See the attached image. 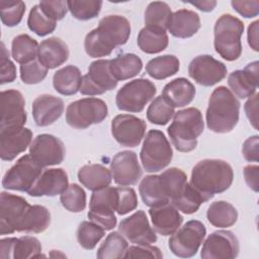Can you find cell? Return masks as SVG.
I'll use <instances>...</instances> for the list:
<instances>
[{"label":"cell","instance_id":"25","mask_svg":"<svg viewBox=\"0 0 259 259\" xmlns=\"http://www.w3.org/2000/svg\"><path fill=\"white\" fill-rule=\"evenodd\" d=\"M149 214L152 220L153 229L162 236H170L174 234L183 222V218L179 213V210L170 203L151 207Z\"/></svg>","mask_w":259,"mask_h":259},{"label":"cell","instance_id":"10","mask_svg":"<svg viewBox=\"0 0 259 259\" xmlns=\"http://www.w3.org/2000/svg\"><path fill=\"white\" fill-rule=\"evenodd\" d=\"M30 155H24L4 174L2 186L5 189L16 191H28L42 172Z\"/></svg>","mask_w":259,"mask_h":259},{"label":"cell","instance_id":"53","mask_svg":"<svg viewBox=\"0 0 259 259\" xmlns=\"http://www.w3.org/2000/svg\"><path fill=\"white\" fill-rule=\"evenodd\" d=\"M88 219L103 228L105 231H110L116 226V217L114 211L103 209H89Z\"/></svg>","mask_w":259,"mask_h":259},{"label":"cell","instance_id":"45","mask_svg":"<svg viewBox=\"0 0 259 259\" xmlns=\"http://www.w3.org/2000/svg\"><path fill=\"white\" fill-rule=\"evenodd\" d=\"M67 4L72 16L83 21L95 18L102 7V1L98 0H70Z\"/></svg>","mask_w":259,"mask_h":259},{"label":"cell","instance_id":"13","mask_svg":"<svg viewBox=\"0 0 259 259\" xmlns=\"http://www.w3.org/2000/svg\"><path fill=\"white\" fill-rule=\"evenodd\" d=\"M66 149L63 142L50 134H41L34 138L29 146L30 157L42 168L61 164Z\"/></svg>","mask_w":259,"mask_h":259},{"label":"cell","instance_id":"55","mask_svg":"<svg viewBox=\"0 0 259 259\" xmlns=\"http://www.w3.org/2000/svg\"><path fill=\"white\" fill-rule=\"evenodd\" d=\"M258 144L259 139L257 135L249 137L244 142L242 147V154L245 160H247L248 162H258Z\"/></svg>","mask_w":259,"mask_h":259},{"label":"cell","instance_id":"18","mask_svg":"<svg viewBox=\"0 0 259 259\" xmlns=\"http://www.w3.org/2000/svg\"><path fill=\"white\" fill-rule=\"evenodd\" d=\"M118 231L131 243L137 245H151L157 241L156 232L150 226L144 210H137L123 219L119 223Z\"/></svg>","mask_w":259,"mask_h":259},{"label":"cell","instance_id":"35","mask_svg":"<svg viewBox=\"0 0 259 259\" xmlns=\"http://www.w3.org/2000/svg\"><path fill=\"white\" fill-rule=\"evenodd\" d=\"M180 68L177 57L173 55H164L150 60L146 65L147 74L156 79L163 80L175 75Z\"/></svg>","mask_w":259,"mask_h":259},{"label":"cell","instance_id":"3","mask_svg":"<svg viewBox=\"0 0 259 259\" xmlns=\"http://www.w3.org/2000/svg\"><path fill=\"white\" fill-rule=\"evenodd\" d=\"M240 102L226 86L217 87L209 99L206 109V125L217 134L232 132L239 121Z\"/></svg>","mask_w":259,"mask_h":259},{"label":"cell","instance_id":"46","mask_svg":"<svg viewBox=\"0 0 259 259\" xmlns=\"http://www.w3.org/2000/svg\"><path fill=\"white\" fill-rule=\"evenodd\" d=\"M62 205L71 212H81L86 207V193L84 189L76 183L70 184L61 194Z\"/></svg>","mask_w":259,"mask_h":259},{"label":"cell","instance_id":"11","mask_svg":"<svg viewBox=\"0 0 259 259\" xmlns=\"http://www.w3.org/2000/svg\"><path fill=\"white\" fill-rule=\"evenodd\" d=\"M30 204L25 198L1 192L0 194V234L10 235L19 232Z\"/></svg>","mask_w":259,"mask_h":259},{"label":"cell","instance_id":"47","mask_svg":"<svg viewBox=\"0 0 259 259\" xmlns=\"http://www.w3.org/2000/svg\"><path fill=\"white\" fill-rule=\"evenodd\" d=\"M1 20L8 27L16 26L22 20L25 4L22 1H0Z\"/></svg>","mask_w":259,"mask_h":259},{"label":"cell","instance_id":"20","mask_svg":"<svg viewBox=\"0 0 259 259\" xmlns=\"http://www.w3.org/2000/svg\"><path fill=\"white\" fill-rule=\"evenodd\" d=\"M0 257L2 259H26L45 257V255H41V245L35 237L22 236L2 239Z\"/></svg>","mask_w":259,"mask_h":259},{"label":"cell","instance_id":"48","mask_svg":"<svg viewBox=\"0 0 259 259\" xmlns=\"http://www.w3.org/2000/svg\"><path fill=\"white\" fill-rule=\"evenodd\" d=\"M46 68L37 59L20 65V78L25 84H37L48 75Z\"/></svg>","mask_w":259,"mask_h":259},{"label":"cell","instance_id":"29","mask_svg":"<svg viewBox=\"0 0 259 259\" xmlns=\"http://www.w3.org/2000/svg\"><path fill=\"white\" fill-rule=\"evenodd\" d=\"M78 180L91 191H97L110 185L112 176L110 170L100 164H89L78 171Z\"/></svg>","mask_w":259,"mask_h":259},{"label":"cell","instance_id":"12","mask_svg":"<svg viewBox=\"0 0 259 259\" xmlns=\"http://www.w3.org/2000/svg\"><path fill=\"white\" fill-rule=\"evenodd\" d=\"M117 82L110 71V60H97L89 65L88 73L82 77L79 91L83 95H100L114 89Z\"/></svg>","mask_w":259,"mask_h":259},{"label":"cell","instance_id":"22","mask_svg":"<svg viewBox=\"0 0 259 259\" xmlns=\"http://www.w3.org/2000/svg\"><path fill=\"white\" fill-rule=\"evenodd\" d=\"M32 132L27 127L0 131V157L3 161H12L30 146Z\"/></svg>","mask_w":259,"mask_h":259},{"label":"cell","instance_id":"23","mask_svg":"<svg viewBox=\"0 0 259 259\" xmlns=\"http://www.w3.org/2000/svg\"><path fill=\"white\" fill-rule=\"evenodd\" d=\"M258 61L248 64L244 70L232 72L228 77V84L235 95L244 99L255 94L258 87Z\"/></svg>","mask_w":259,"mask_h":259},{"label":"cell","instance_id":"42","mask_svg":"<svg viewBox=\"0 0 259 259\" xmlns=\"http://www.w3.org/2000/svg\"><path fill=\"white\" fill-rule=\"evenodd\" d=\"M174 106L171 105L162 95L154 98L147 109V118L150 122L158 125H165L174 116Z\"/></svg>","mask_w":259,"mask_h":259},{"label":"cell","instance_id":"7","mask_svg":"<svg viewBox=\"0 0 259 259\" xmlns=\"http://www.w3.org/2000/svg\"><path fill=\"white\" fill-rule=\"evenodd\" d=\"M108 114L106 103L99 98L89 97L71 102L66 110L67 123L78 130L100 123Z\"/></svg>","mask_w":259,"mask_h":259},{"label":"cell","instance_id":"40","mask_svg":"<svg viewBox=\"0 0 259 259\" xmlns=\"http://www.w3.org/2000/svg\"><path fill=\"white\" fill-rule=\"evenodd\" d=\"M159 180L165 195L169 200L176 198L187 183L186 174L176 167L169 168L159 175Z\"/></svg>","mask_w":259,"mask_h":259},{"label":"cell","instance_id":"32","mask_svg":"<svg viewBox=\"0 0 259 259\" xmlns=\"http://www.w3.org/2000/svg\"><path fill=\"white\" fill-rule=\"evenodd\" d=\"M142 68L143 62L135 54H122L110 60V71L117 81H123L137 76Z\"/></svg>","mask_w":259,"mask_h":259},{"label":"cell","instance_id":"38","mask_svg":"<svg viewBox=\"0 0 259 259\" xmlns=\"http://www.w3.org/2000/svg\"><path fill=\"white\" fill-rule=\"evenodd\" d=\"M37 41L28 34L16 35L11 44L12 58L19 64H26L37 57Z\"/></svg>","mask_w":259,"mask_h":259},{"label":"cell","instance_id":"50","mask_svg":"<svg viewBox=\"0 0 259 259\" xmlns=\"http://www.w3.org/2000/svg\"><path fill=\"white\" fill-rule=\"evenodd\" d=\"M38 5L42 12L55 21L63 19L69 10L67 1L63 0H45L40 1Z\"/></svg>","mask_w":259,"mask_h":259},{"label":"cell","instance_id":"26","mask_svg":"<svg viewBox=\"0 0 259 259\" xmlns=\"http://www.w3.org/2000/svg\"><path fill=\"white\" fill-rule=\"evenodd\" d=\"M69 58L67 44L59 37H50L38 45L37 60L48 69L63 65Z\"/></svg>","mask_w":259,"mask_h":259},{"label":"cell","instance_id":"9","mask_svg":"<svg viewBox=\"0 0 259 259\" xmlns=\"http://www.w3.org/2000/svg\"><path fill=\"white\" fill-rule=\"evenodd\" d=\"M205 235V226L199 221L191 220L172 234L168 241L169 249L177 257H192L197 253Z\"/></svg>","mask_w":259,"mask_h":259},{"label":"cell","instance_id":"24","mask_svg":"<svg viewBox=\"0 0 259 259\" xmlns=\"http://www.w3.org/2000/svg\"><path fill=\"white\" fill-rule=\"evenodd\" d=\"M64 111V102L61 98L41 94L32 102V116L38 126H48L61 117Z\"/></svg>","mask_w":259,"mask_h":259},{"label":"cell","instance_id":"28","mask_svg":"<svg viewBox=\"0 0 259 259\" xmlns=\"http://www.w3.org/2000/svg\"><path fill=\"white\" fill-rule=\"evenodd\" d=\"M195 93L194 85L181 77L167 83L161 95L174 107H183L194 99Z\"/></svg>","mask_w":259,"mask_h":259},{"label":"cell","instance_id":"15","mask_svg":"<svg viewBox=\"0 0 259 259\" xmlns=\"http://www.w3.org/2000/svg\"><path fill=\"white\" fill-rule=\"evenodd\" d=\"M188 75L199 85L209 87L226 78L227 67L209 55H200L189 63Z\"/></svg>","mask_w":259,"mask_h":259},{"label":"cell","instance_id":"41","mask_svg":"<svg viewBox=\"0 0 259 259\" xmlns=\"http://www.w3.org/2000/svg\"><path fill=\"white\" fill-rule=\"evenodd\" d=\"M128 245L125 239L118 232H112L107 235L104 242L97 250L96 256L100 259H119L123 255Z\"/></svg>","mask_w":259,"mask_h":259},{"label":"cell","instance_id":"2","mask_svg":"<svg viewBox=\"0 0 259 259\" xmlns=\"http://www.w3.org/2000/svg\"><path fill=\"white\" fill-rule=\"evenodd\" d=\"M233 179L234 172L229 163L220 159H204L193 167L190 184L209 200L214 194L229 189Z\"/></svg>","mask_w":259,"mask_h":259},{"label":"cell","instance_id":"37","mask_svg":"<svg viewBox=\"0 0 259 259\" xmlns=\"http://www.w3.org/2000/svg\"><path fill=\"white\" fill-rule=\"evenodd\" d=\"M137 44L146 54H158L168 47L169 38L166 32L144 27L138 34Z\"/></svg>","mask_w":259,"mask_h":259},{"label":"cell","instance_id":"16","mask_svg":"<svg viewBox=\"0 0 259 259\" xmlns=\"http://www.w3.org/2000/svg\"><path fill=\"white\" fill-rule=\"evenodd\" d=\"M25 101L22 94L9 89L1 92V119L0 131L22 127L26 122Z\"/></svg>","mask_w":259,"mask_h":259},{"label":"cell","instance_id":"51","mask_svg":"<svg viewBox=\"0 0 259 259\" xmlns=\"http://www.w3.org/2000/svg\"><path fill=\"white\" fill-rule=\"evenodd\" d=\"M1 74L0 83H10L16 78V68L13 62L9 58V52L7 51L4 42H1Z\"/></svg>","mask_w":259,"mask_h":259},{"label":"cell","instance_id":"59","mask_svg":"<svg viewBox=\"0 0 259 259\" xmlns=\"http://www.w3.org/2000/svg\"><path fill=\"white\" fill-rule=\"evenodd\" d=\"M192 6H195L197 9L203 12L212 11L217 5V1L214 0H203V1H194V2H187Z\"/></svg>","mask_w":259,"mask_h":259},{"label":"cell","instance_id":"43","mask_svg":"<svg viewBox=\"0 0 259 259\" xmlns=\"http://www.w3.org/2000/svg\"><path fill=\"white\" fill-rule=\"evenodd\" d=\"M105 230L93 222H82L77 230V240L80 246L86 250H92L103 238Z\"/></svg>","mask_w":259,"mask_h":259},{"label":"cell","instance_id":"57","mask_svg":"<svg viewBox=\"0 0 259 259\" xmlns=\"http://www.w3.org/2000/svg\"><path fill=\"white\" fill-rule=\"evenodd\" d=\"M258 170L257 165H248L244 168V177L247 185L255 192L258 191Z\"/></svg>","mask_w":259,"mask_h":259},{"label":"cell","instance_id":"4","mask_svg":"<svg viewBox=\"0 0 259 259\" xmlns=\"http://www.w3.org/2000/svg\"><path fill=\"white\" fill-rule=\"evenodd\" d=\"M204 122L198 108L188 107L174 113L172 123L167 128L172 145L179 152L187 153L197 146V138L202 134Z\"/></svg>","mask_w":259,"mask_h":259},{"label":"cell","instance_id":"1","mask_svg":"<svg viewBox=\"0 0 259 259\" xmlns=\"http://www.w3.org/2000/svg\"><path fill=\"white\" fill-rule=\"evenodd\" d=\"M131 35V23L121 15H107L100 19L98 27L86 34L84 49L91 58L109 56L112 51L126 44Z\"/></svg>","mask_w":259,"mask_h":259},{"label":"cell","instance_id":"27","mask_svg":"<svg viewBox=\"0 0 259 259\" xmlns=\"http://www.w3.org/2000/svg\"><path fill=\"white\" fill-rule=\"evenodd\" d=\"M199 15L189 9H179L172 13L169 32L178 38H188L194 35L200 28Z\"/></svg>","mask_w":259,"mask_h":259},{"label":"cell","instance_id":"17","mask_svg":"<svg viewBox=\"0 0 259 259\" xmlns=\"http://www.w3.org/2000/svg\"><path fill=\"white\" fill-rule=\"evenodd\" d=\"M239 251V241L233 232L215 231L204 241L200 256L203 259H233Z\"/></svg>","mask_w":259,"mask_h":259},{"label":"cell","instance_id":"39","mask_svg":"<svg viewBox=\"0 0 259 259\" xmlns=\"http://www.w3.org/2000/svg\"><path fill=\"white\" fill-rule=\"evenodd\" d=\"M206 201H208L206 197L187 182L180 194L170 202L183 213L191 214L196 212L201 203Z\"/></svg>","mask_w":259,"mask_h":259},{"label":"cell","instance_id":"31","mask_svg":"<svg viewBox=\"0 0 259 259\" xmlns=\"http://www.w3.org/2000/svg\"><path fill=\"white\" fill-rule=\"evenodd\" d=\"M171 17L172 11L170 6L166 2H151L149 3L145 11V27L153 30L166 32L169 27Z\"/></svg>","mask_w":259,"mask_h":259},{"label":"cell","instance_id":"33","mask_svg":"<svg viewBox=\"0 0 259 259\" xmlns=\"http://www.w3.org/2000/svg\"><path fill=\"white\" fill-rule=\"evenodd\" d=\"M139 192L143 202L150 207L160 206L170 202L162 189L159 175H148L144 177L140 183Z\"/></svg>","mask_w":259,"mask_h":259},{"label":"cell","instance_id":"34","mask_svg":"<svg viewBox=\"0 0 259 259\" xmlns=\"http://www.w3.org/2000/svg\"><path fill=\"white\" fill-rule=\"evenodd\" d=\"M206 218L210 225L217 228H229L236 224L238 211L236 207L225 200L212 202L206 211Z\"/></svg>","mask_w":259,"mask_h":259},{"label":"cell","instance_id":"14","mask_svg":"<svg viewBox=\"0 0 259 259\" xmlns=\"http://www.w3.org/2000/svg\"><path fill=\"white\" fill-rule=\"evenodd\" d=\"M146 128V122L133 114H118L111 120V134L123 147L139 146L145 137Z\"/></svg>","mask_w":259,"mask_h":259},{"label":"cell","instance_id":"58","mask_svg":"<svg viewBox=\"0 0 259 259\" xmlns=\"http://www.w3.org/2000/svg\"><path fill=\"white\" fill-rule=\"evenodd\" d=\"M258 24L259 21L255 20L248 26V44L255 52L259 51L258 46Z\"/></svg>","mask_w":259,"mask_h":259},{"label":"cell","instance_id":"8","mask_svg":"<svg viewBox=\"0 0 259 259\" xmlns=\"http://www.w3.org/2000/svg\"><path fill=\"white\" fill-rule=\"evenodd\" d=\"M157 93L156 86L148 79L140 78L125 83L116 93L115 103L119 110L141 112Z\"/></svg>","mask_w":259,"mask_h":259},{"label":"cell","instance_id":"6","mask_svg":"<svg viewBox=\"0 0 259 259\" xmlns=\"http://www.w3.org/2000/svg\"><path fill=\"white\" fill-rule=\"evenodd\" d=\"M140 158L147 172L161 171L170 164L173 158V150L163 132L151 130L147 134Z\"/></svg>","mask_w":259,"mask_h":259},{"label":"cell","instance_id":"21","mask_svg":"<svg viewBox=\"0 0 259 259\" xmlns=\"http://www.w3.org/2000/svg\"><path fill=\"white\" fill-rule=\"evenodd\" d=\"M69 186L67 172L62 168L46 169L33 186L27 191L30 196H56L62 194Z\"/></svg>","mask_w":259,"mask_h":259},{"label":"cell","instance_id":"30","mask_svg":"<svg viewBox=\"0 0 259 259\" xmlns=\"http://www.w3.org/2000/svg\"><path fill=\"white\" fill-rule=\"evenodd\" d=\"M82 76L79 68L68 65L58 70L53 77V85L57 92L70 96L76 94L81 87Z\"/></svg>","mask_w":259,"mask_h":259},{"label":"cell","instance_id":"44","mask_svg":"<svg viewBox=\"0 0 259 259\" xmlns=\"http://www.w3.org/2000/svg\"><path fill=\"white\" fill-rule=\"evenodd\" d=\"M28 28L38 36L52 33L57 27V21L49 18L41 10L39 5H34L28 14Z\"/></svg>","mask_w":259,"mask_h":259},{"label":"cell","instance_id":"19","mask_svg":"<svg viewBox=\"0 0 259 259\" xmlns=\"http://www.w3.org/2000/svg\"><path fill=\"white\" fill-rule=\"evenodd\" d=\"M110 172L113 181L121 186L137 184L143 174L137 154L133 151L115 154L110 162Z\"/></svg>","mask_w":259,"mask_h":259},{"label":"cell","instance_id":"52","mask_svg":"<svg viewBox=\"0 0 259 259\" xmlns=\"http://www.w3.org/2000/svg\"><path fill=\"white\" fill-rule=\"evenodd\" d=\"M123 258H154L161 259L163 254L156 246L151 245H138L127 247Z\"/></svg>","mask_w":259,"mask_h":259},{"label":"cell","instance_id":"49","mask_svg":"<svg viewBox=\"0 0 259 259\" xmlns=\"http://www.w3.org/2000/svg\"><path fill=\"white\" fill-rule=\"evenodd\" d=\"M117 193H118V203H117L116 212L119 215L126 214L130 211L136 209V207L138 206V197L134 188L120 186V187H117Z\"/></svg>","mask_w":259,"mask_h":259},{"label":"cell","instance_id":"56","mask_svg":"<svg viewBox=\"0 0 259 259\" xmlns=\"http://www.w3.org/2000/svg\"><path fill=\"white\" fill-rule=\"evenodd\" d=\"M258 93L253 94L252 96L249 97V99L246 101L245 103V112L246 115L248 117V119L250 120V122L253 124V126L255 128H257V105H258Z\"/></svg>","mask_w":259,"mask_h":259},{"label":"cell","instance_id":"5","mask_svg":"<svg viewBox=\"0 0 259 259\" xmlns=\"http://www.w3.org/2000/svg\"><path fill=\"white\" fill-rule=\"evenodd\" d=\"M244 32V23L232 14H223L215 21L213 27L215 52L225 60L232 62L242 54L241 36Z\"/></svg>","mask_w":259,"mask_h":259},{"label":"cell","instance_id":"36","mask_svg":"<svg viewBox=\"0 0 259 259\" xmlns=\"http://www.w3.org/2000/svg\"><path fill=\"white\" fill-rule=\"evenodd\" d=\"M51 224V213L42 205H30L19 229L20 233H42Z\"/></svg>","mask_w":259,"mask_h":259},{"label":"cell","instance_id":"54","mask_svg":"<svg viewBox=\"0 0 259 259\" xmlns=\"http://www.w3.org/2000/svg\"><path fill=\"white\" fill-rule=\"evenodd\" d=\"M233 8L242 16L246 18H252L258 15L259 13V1L251 0V1H238L233 0L231 2Z\"/></svg>","mask_w":259,"mask_h":259},{"label":"cell","instance_id":"60","mask_svg":"<svg viewBox=\"0 0 259 259\" xmlns=\"http://www.w3.org/2000/svg\"><path fill=\"white\" fill-rule=\"evenodd\" d=\"M56 251V250H55ZM52 257H58V256H61V257H66V255L65 254H62V253H59V252H56V254L54 255V254H52L51 255Z\"/></svg>","mask_w":259,"mask_h":259}]
</instances>
